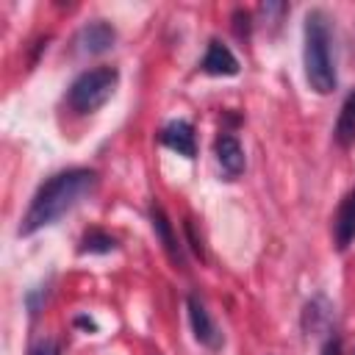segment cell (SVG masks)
I'll return each mask as SVG.
<instances>
[{
  "label": "cell",
  "instance_id": "obj_1",
  "mask_svg": "<svg viewBox=\"0 0 355 355\" xmlns=\"http://www.w3.org/2000/svg\"><path fill=\"white\" fill-rule=\"evenodd\" d=\"M94 189H97L94 169H67V172L53 175L50 180H44L36 189V194L19 222V236H31V233L58 222L80 200H86Z\"/></svg>",
  "mask_w": 355,
  "mask_h": 355
},
{
  "label": "cell",
  "instance_id": "obj_2",
  "mask_svg": "<svg viewBox=\"0 0 355 355\" xmlns=\"http://www.w3.org/2000/svg\"><path fill=\"white\" fill-rule=\"evenodd\" d=\"M305 78L308 86L316 94H330L338 83L336 75V61H333V33H330V19L322 8H311L305 14Z\"/></svg>",
  "mask_w": 355,
  "mask_h": 355
},
{
  "label": "cell",
  "instance_id": "obj_3",
  "mask_svg": "<svg viewBox=\"0 0 355 355\" xmlns=\"http://www.w3.org/2000/svg\"><path fill=\"white\" fill-rule=\"evenodd\" d=\"M116 80H119V72H116L114 67H94V69H86V72H80V75L69 83L67 105H69L75 114H92V111H97L100 105L108 103V97H111L114 89H116Z\"/></svg>",
  "mask_w": 355,
  "mask_h": 355
},
{
  "label": "cell",
  "instance_id": "obj_4",
  "mask_svg": "<svg viewBox=\"0 0 355 355\" xmlns=\"http://www.w3.org/2000/svg\"><path fill=\"white\" fill-rule=\"evenodd\" d=\"M186 308H189V322H191V333H194V338H197L202 347H208V349H219V347L225 344V338H222L216 322L211 319L205 302H202L197 294H189Z\"/></svg>",
  "mask_w": 355,
  "mask_h": 355
},
{
  "label": "cell",
  "instance_id": "obj_5",
  "mask_svg": "<svg viewBox=\"0 0 355 355\" xmlns=\"http://www.w3.org/2000/svg\"><path fill=\"white\" fill-rule=\"evenodd\" d=\"M150 225H153L155 239L161 241L164 252L169 255V261H172L175 266H183V263H186L183 247H180V241H178V236H175V227H172V222H169V216H166V211H164L161 202H153V205H150Z\"/></svg>",
  "mask_w": 355,
  "mask_h": 355
},
{
  "label": "cell",
  "instance_id": "obj_6",
  "mask_svg": "<svg viewBox=\"0 0 355 355\" xmlns=\"http://www.w3.org/2000/svg\"><path fill=\"white\" fill-rule=\"evenodd\" d=\"M114 39H116L114 25L105 22V19H94V22H89V25H83V28L78 31L75 44H78V50L86 53V55H100V53H105V50L114 44Z\"/></svg>",
  "mask_w": 355,
  "mask_h": 355
},
{
  "label": "cell",
  "instance_id": "obj_7",
  "mask_svg": "<svg viewBox=\"0 0 355 355\" xmlns=\"http://www.w3.org/2000/svg\"><path fill=\"white\" fill-rule=\"evenodd\" d=\"M161 144L169 147V150H175V153L183 155V158H194L197 141H194V128H191V122H186V119H172V122H166V125L161 128Z\"/></svg>",
  "mask_w": 355,
  "mask_h": 355
},
{
  "label": "cell",
  "instance_id": "obj_8",
  "mask_svg": "<svg viewBox=\"0 0 355 355\" xmlns=\"http://www.w3.org/2000/svg\"><path fill=\"white\" fill-rule=\"evenodd\" d=\"M200 69L205 75H216V78L225 75L227 78V75H236L239 72V61H236V55L230 53L227 44H222L219 39H211L208 42V50H205V55L200 61Z\"/></svg>",
  "mask_w": 355,
  "mask_h": 355
},
{
  "label": "cell",
  "instance_id": "obj_9",
  "mask_svg": "<svg viewBox=\"0 0 355 355\" xmlns=\"http://www.w3.org/2000/svg\"><path fill=\"white\" fill-rule=\"evenodd\" d=\"M214 155L227 178H239L244 172V150L233 133H219L214 141Z\"/></svg>",
  "mask_w": 355,
  "mask_h": 355
},
{
  "label": "cell",
  "instance_id": "obj_10",
  "mask_svg": "<svg viewBox=\"0 0 355 355\" xmlns=\"http://www.w3.org/2000/svg\"><path fill=\"white\" fill-rule=\"evenodd\" d=\"M333 239L338 250H347L355 239V189L341 200L336 216H333Z\"/></svg>",
  "mask_w": 355,
  "mask_h": 355
},
{
  "label": "cell",
  "instance_id": "obj_11",
  "mask_svg": "<svg viewBox=\"0 0 355 355\" xmlns=\"http://www.w3.org/2000/svg\"><path fill=\"white\" fill-rule=\"evenodd\" d=\"M333 139H336L338 147H352V144H355V89H352V92L347 94V100L341 103Z\"/></svg>",
  "mask_w": 355,
  "mask_h": 355
},
{
  "label": "cell",
  "instance_id": "obj_12",
  "mask_svg": "<svg viewBox=\"0 0 355 355\" xmlns=\"http://www.w3.org/2000/svg\"><path fill=\"white\" fill-rule=\"evenodd\" d=\"M78 250H80L83 255H86V252H89V255H105V252H114V250H116V239H114L111 233L100 230V227H92V230L83 233Z\"/></svg>",
  "mask_w": 355,
  "mask_h": 355
},
{
  "label": "cell",
  "instance_id": "obj_13",
  "mask_svg": "<svg viewBox=\"0 0 355 355\" xmlns=\"http://www.w3.org/2000/svg\"><path fill=\"white\" fill-rule=\"evenodd\" d=\"M330 302L324 297H316L313 302L305 305V330H319L330 322Z\"/></svg>",
  "mask_w": 355,
  "mask_h": 355
},
{
  "label": "cell",
  "instance_id": "obj_14",
  "mask_svg": "<svg viewBox=\"0 0 355 355\" xmlns=\"http://www.w3.org/2000/svg\"><path fill=\"white\" fill-rule=\"evenodd\" d=\"M31 355H61V347H58L55 338H39L31 347Z\"/></svg>",
  "mask_w": 355,
  "mask_h": 355
},
{
  "label": "cell",
  "instance_id": "obj_15",
  "mask_svg": "<svg viewBox=\"0 0 355 355\" xmlns=\"http://www.w3.org/2000/svg\"><path fill=\"white\" fill-rule=\"evenodd\" d=\"M186 236H189V247L194 250V255H200V258H205V247H202V236H197V230H194V222L191 219H186Z\"/></svg>",
  "mask_w": 355,
  "mask_h": 355
},
{
  "label": "cell",
  "instance_id": "obj_16",
  "mask_svg": "<svg viewBox=\"0 0 355 355\" xmlns=\"http://www.w3.org/2000/svg\"><path fill=\"white\" fill-rule=\"evenodd\" d=\"M341 352V341H338V336H333V338H327V344H324V349H322V355H338Z\"/></svg>",
  "mask_w": 355,
  "mask_h": 355
},
{
  "label": "cell",
  "instance_id": "obj_17",
  "mask_svg": "<svg viewBox=\"0 0 355 355\" xmlns=\"http://www.w3.org/2000/svg\"><path fill=\"white\" fill-rule=\"evenodd\" d=\"M78 324H80V327H89V330H97V324H94L92 319H86V316H78Z\"/></svg>",
  "mask_w": 355,
  "mask_h": 355
},
{
  "label": "cell",
  "instance_id": "obj_18",
  "mask_svg": "<svg viewBox=\"0 0 355 355\" xmlns=\"http://www.w3.org/2000/svg\"><path fill=\"white\" fill-rule=\"evenodd\" d=\"M155 355H158V352H155Z\"/></svg>",
  "mask_w": 355,
  "mask_h": 355
}]
</instances>
